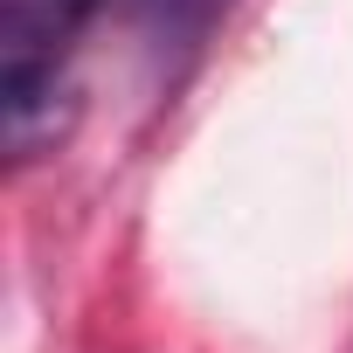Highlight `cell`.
Here are the masks:
<instances>
[{
    "mask_svg": "<svg viewBox=\"0 0 353 353\" xmlns=\"http://www.w3.org/2000/svg\"><path fill=\"white\" fill-rule=\"evenodd\" d=\"M222 8H229V0H139V21H145L152 49H194L215 28Z\"/></svg>",
    "mask_w": 353,
    "mask_h": 353,
    "instance_id": "7a4b0ae2",
    "label": "cell"
},
{
    "mask_svg": "<svg viewBox=\"0 0 353 353\" xmlns=\"http://www.w3.org/2000/svg\"><path fill=\"white\" fill-rule=\"evenodd\" d=\"M97 8L104 0H0V97L14 159L42 152V104L56 97V70Z\"/></svg>",
    "mask_w": 353,
    "mask_h": 353,
    "instance_id": "6da1fadb",
    "label": "cell"
}]
</instances>
